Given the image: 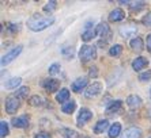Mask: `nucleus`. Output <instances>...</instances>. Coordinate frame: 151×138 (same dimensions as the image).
Returning <instances> with one entry per match:
<instances>
[{"mask_svg": "<svg viewBox=\"0 0 151 138\" xmlns=\"http://www.w3.org/2000/svg\"><path fill=\"white\" fill-rule=\"evenodd\" d=\"M55 23V18L53 16H42L40 14H34L27 21V27L32 31H42L46 27H49Z\"/></svg>", "mask_w": 151, "mask_h": 138, "instance_id": "nucleus-1", "label": "nucleus"}, {"mask_svg": "<svg viewBox=\"0 0 151 138\" xmlns=\"http://www.w3.org/2000/svg\"><path fill=\"white\" fill-rule=\"evenodd\" d=\"M97 55V49L95 46H90V45H83L79 50V58L82 62H88L91 60L95 58Z\"/></svg>", "mask_w": 151, "mask_h": 138, "instance_id": "nucleus-2", "label": "nucleus"}, {"mask_svg": "<svg viewBox=\"0 0 151 138\" xmlns=\"http://www.w3.org/2000/svg\"><path fill=\"white\" fill-rule=\"evenodd\" d=\"M21 103H19V99H18L15 95H11V96H7L6 100H4V107H6V112L7 114H15L19 108Z\"/></svg>", "mask_w": 151, "mask_h": 138, "instance_id": "nucleus-3", "label": "nucleus"}, {"mask_svg": "<svg viewBox=\"0 0 151 138\" xmlns=\"http://www.w3.org/2000/svg\"><path fill=\"white\" fill-rule=\"evenodd\" d=\"M22 49H23V46H22V45H18V46H15V48L10 49V50H8V52L6 53L3 57H1V65H3V66L8 65L12 60H15L18 55L21 54Z\"/></svg>", "mask_w": 151, "mask_h": 138, "instance_id": "nucleus-4", "label": "nucleus"}, {"mask_svg": "<svg viewBox=\"0 0 151 138\" xmlns=\"http://www.w3.org/2000/svg\"><path fill=\"white\" fill-rule=\"evenodd\" d=\"M101 91H102V84L99 83V81H94V83L90 84V85L86 88V91H84V97L93 99V97L97 96Z\"/></svg>", "mask_w": 151, "mask_h": 138, "instance_id": "nucleus-5", "label": "nucleus"}, {"mask_svg": "<svg viewBox=\"0 0 151 138\" xmlns=\"http://www.w3.org/2000/svg\"><path fill=\"white\" fill-rule=\"evenodd\" d=\"M93 118V112L88 108H81V111H79V115H78V119H76V123L79 127H82V126H84V124L87 123L90 119Z\"/></svg>", "mask_w": 151, "mask_h": 138, "instance_id": "nucleus-6", "label": "nucleus"}, {"mask_svg": "<svg viewBox=\"0 0 151 138\" xmlns=\"http://www.w3.org/2000/svg\"><path fill=\"white\" fill-rule=\"evenodd\" d=\"M42 87H44L49 93H53V92H56V91L59 90L60 81L56 80V79H46V80L42 81Z\"/></svg>", "mask_w": 151, "mask_h": 138, "instance_id": "nucleus-7", "label": "nucleus"}, {"mask_svg": "<svg viewBox=\"0 0 151 138\" xmlns=\"http://www.w3.org/2000/svg\"><path fill=\"white\" fill-rule=\"evenodd\" d=\"M29 122H30V119H29L27 115H21V117L12 118L11 123H12V126L17 129H23V127H27L29 126Z\"/></svg>", "mask_w": 151, "mask_h": 138, "instance_id": "nucleus-8", "label": "nucleus"}, {"mask_svg": "<svg viewBox=\"0 0 151 138\" xmlns=\"http://www.w3.org/2000/svg\"><path fill=\"white\" fill-rule=\"evenodd\" d=\"M137 33V27L136 26H121L120 27V34L124 38H132L135 37Z\"/></svg>", "mask_w": 151, "mask_h": 138, "instance_id": "nucleus-9", "label": "nucleus"}, {"mask_svg": "<svg viewBox=\"0 0 151 138\" xmlns=\"http://www.w3.org/2000/svg\"><path fill=\"white\" fill-rule=\"evenodd\" d=\"M121 138H142V130L139 127H128L125 131H124V134L121 135Z\"/></svg>", "mask_w": 151, "mask_h": 138, "instance_id": "nucleus-10", "label": "nucleus"}, {"mask_svg": "<svg viewBox=\"0 0 151 138\" xmlns=\"http://www.w3.org/2000/svg\"><path fill=\"white\" fill-rule=\"evenodd\" d=\"M127 106L131 108V110H135V108H139L142 106V99L137 95H129L127 97Z\"/></svg>", "mask_w": 151, "mask_h": 138, "instance_id": "nucleus-11", "label": "nucleus"}, {"mask_svg": "<svg viewBox=\"0 0 151 138\" xmlns=\"http://www.w3.org/2000/svg\"><path fill=\"white\" fill-rule=\"evenodd\" d=\"M86 85H87V79H86V77H79V79H76L74 83H72L71 90L74 91V92H81Z\"/></svg>", "mask_w": 151, "mask_h": 138, "instance_id": "nucleus-12", "label": "nucleus"}, {"mask_svg": "<svg viewBox=\"0 0 151 138\" xmlns=\"http://www.w3.org/2000/svg\"><path fill=\"white\" fill-rule=\"evenodd\" d=\"M121 106H123V102L121 100H113V102H110L108 106H106V114H109V115H112V114H116L117 111L121 108Z\"/></svg>", "mask_w": 151, "mask_h": 138, "instance_id": "nucleus-13", "label": "nucleus"}, {"mask_svg": "<svg viewBox=\"0 0 151 138\" xmlns=\"http://www.w3.org/2000/svg\"><path fill=\"white\" fill-rule=\"evenodd\" d=\"M125 18V12L121 8H114L109 14V21L110 22H120Z\"/></svg>", "mask_w": 151, "mask_h": 138, "instance_id": "nucleus-14", "label": "nucleus"}, {"mask_svg": "<svg viewBox=\"0 0 151 138\" xmlns=\"http://www.w3.org/2000/svg\"><path fill=\"white\" fill-rule=\"evenodd\" d=\"M147 65H148V60L144 58V57H137V58H135L134 61H132V68H134V70H142V69L146 68Z\"/></svg>", "mask_w": 151, "mask_h": 138, "instance_id": "nucleus-15", "label": "nucleus"}, {"mask_svg": "<svg viewBox=\"0 0 151 138\" xmlns=\"http://www.w3.org/2000/svg\"><path fill=\"white\" fill-rule=\"evenodd\" d=\"M95 31H97V34L101 35L102 38H105L106 35L110 34V30H109V24L105 23V22H101V23L95 27Z\"/></svg>", "mask_w": 151, "mask_h": 138, "instance_id": "nucleus-16", "label": "nucleus"}, {"mask_svg": "<svg viewBox=\"0 0 151 138\" xmlns=\"http://www.w3.org/2000/svg\"><path fill=\"white\" fill-rule=\"evenodd\" d=\"M129 46L134 49L135 52H142L144 48V42L140 37H136V38H132L129 42Z\"/></svg>", "mask_w": 151, "mask_h": 138, "instance_id": "nucleus-17", "label": "nucleus"}, {"mask_svg": "<svg viewBox=\"0 0 151 138\" xmlns=\"http://www.w3.org/2000/svg\"><path fill=\"white\" fill-rule=\"evenodd\" d=\"M109 129V122L106 121V119H101V121L97 122V124L94 126V133L97 134H101L104 131H106Z\"/></svg>", "mask_w": 151, "mask_h": 138, "instance_id": "nucleus-18", "label": "nucleus"}, {"mask_svg": "<svg viewBox=\"0 0 151 138\" xmlns=\"http://www.w3.org/2000/svg\"><path fill=\"white\" fill-rule=\"evenodd\" d=\"M120 133H121V123H119V122H114L108 130V134L110 138H117Z\"/></svg>", "mask_w": 151, "mask_h": 138, "instance_id": "nucleus-19", "label": "nucleus"}, {"mask_svg": "<svg viewBox=\"0 0 151 138\" xmlns=\"http://www.w3.org/2000/svg\"><path fill=\"white\" fill-rule=\"evenodd\" d=\"M68 99H70V91H68L67 88H63V90H60V92L56 95V100L59 102V103L65 104V103L68 102Z\"/></svg>", "mask_w": 151, "mask_h": 138, "instance_id": "nucleus-20", "label": "nucleus"}, {"mask_svg": "<svg viewBox=\"0 0 151 138\" xmlns=\"http://www.w3.org/2000/svg\"><path fill=\"white\" fill-rule=\"evenodd\" d=\"M76 108V103H75L74 100H71V102H67L65 104L61 106V111H63L64 114H72Z\"/></svg>", "mask_w": 151, "mask_h": 138, "instance_id": "nucleus-21", "label": "nucleus"}, {"mask_svg": "<svg viewBox=\"0 0 151 138\" xmlns=\"http://www.w3.org/2000/svg\"><path fill=\"white\" fill-rule=\"evenodd\" d=\"M21 83H22L21 77H12V79H10L8 81H6L4 87H6L7 90H14V88H17V87Z\"/></svg>", "mask_w": 151, "mask_h": 138, "instance_id": "nucleus-22", "label": "nucleus"}, {"mask_svg": "<svg viewBox=\"0 0 151 138\" xmlns=\"http://www.w3.org/2000/svg\"><path fill=\"white\" fill-rule=\"evenodd\" d=\"M95 35H97V31L90 28V30H86L84 33H82V39L84 42H88V41H91L93 38H95Z\"/></svg>", "mask_w": 151, "mask_h": 138, "instance_id": "nucleus-23", "label": "nucleus"}, {"mask_svg": "<svg viewBox=\"0 0 151 138\" xmlns=\"http://www.w3.org/2000/svg\"><path fill=\"white\" fill-rule=\"evenodd\" d=\"M121 52H123V46L119 45V43L113 45L112 48L109 49V54L112 55V57H119V55L121 54Z\"/></svg>", "mask_w": 151, "mask_h": 138, "instance_id": "nucleus-24", "label": "nucleus"}, {"mask_svg": "<svg viewBox=\"0 0 151 138\" xmlns=\"http://www.w3.org/2000/svg\"><path fill=\"white\" fill-rule=\"evenodd\" d=\"M8 133H10V130H8V123L6 121H1L0 122V137L6 138L8 135Z\"/></svg>", "mask_w": 151, "mask_h": 138, "instance_id": "nucleus-25", "label": "nucleus"}, {"mask_svg": "<svg viewBox=\"0 0 151 138\" xmlns=\"http://www.w3.org/2000/svg\"><path fill=\"white\" fill-rule=\"evenodd\" d=\"M27 95H29L27 87H21V88L15 92V96H17L18 99H25V97H27Z\"/></svg>", "mask_w": 151, "mask_h": 138, "instance_id": "nucleus-26", "label": "nucleus"}, {"mask_svg": "<svg viewBox=\"0 0 151 138\" xmlns=\"http://www.w3.org/2000/svg\"><path fill=\"white\" fill-rule=\"evenodd\" d=\"M29 103L32 104V106H42V103H44V99H42L40 95H34V96L30 97V100H29Z\"/></svg>", "mask_w": 151, "mask_h": 138, "instance_id": "nucleus-27", "label": "nucleus"}, {"mask_svg": "<svg viewBox=\"0 0 151 138\" xmlns=\"http://www.w3.org/2000/svg\"><path fill=\"white\" fill-rule=\"evenodd\" d=\"M61 133H63V135L65 138H79V134L76 131L70 130V129H64V130H61Z\"/></svg>", "mask_w": 151, "mask_h": 138, "instance_id": "nucleus-28", "label": "nucleus"}, {"mask_svg": "<svg viewBox=\"0 0 151 138\" xmlns=\"http://www.w3.org/2000/svg\"><path fill=\"white\" fill-rule=\"evenodd\" d=\"M48 72H49L50 76H55V75H57V73L60 72V64H59V62H55V64H52V65L48 68Z\"/></svg>", "mask_w": 151, "mask_h": 138, "instance_id": "nucleus-29", "label": "nucleus"}, {"mask_svg": "<svg viewBox=\"0 0 151 138\" xmlns=\"http://www.w3.org/2000/svg\"><path fill=\"white\" fill-rule=\"evenodd\" d=\"M57 8V3L56 1H48V3L45 4V6H44V11H45V12H52V11H55Z\"/></svg>", "mask_w": 151, "mask_h": 138, "instance_id": "nucleus-30", "label": "nucleus"}, {"mask_svg": "<svg viewBox=\"0 0 151 138\" xmlns=\"http://www.w3.org/2000/svg\"><path fill=\"white\" fill-rule=\"evenodd\" d=\"M61 53H63L64 57H67V58H72L75 55V50L74 48H64L61 49Z\"/></svg>", "mask_w": 151, "mask_h": 138, "instance_id": "nucleus-31", "label": "nucleus"}, {"mask_svg": "<svg viewBox=\"0 0 151 138\" xmlns=\"http://www.w3.org/2000/svg\"><path fill=\"white\" fill-rule=\"evenodd\" d=\"M151 80V70H147V72H143L139 75V81H148Z\"/></svg>", "mask_w": 151, "mask_h": 138, "instance_id": "nucleus-32", "label": "nucleus"}, {"mask_svg": "<svg viewBox=\"0 0 151 138\" xmlns=\"http://www.w3.org/2000/svg\"><path fill=\"white\" fill-rule=\"evenodd\" d=\"M143 24L146 26V27H148V28H151V12H147V14L143 16Z\"/></svg>", "mask_w": 151, "mask_h": 138, "instance_id": "nucleus-33", "label": "nucleus"}, {"mask_svg": "<svg viewBox=\"0 0 151 138\" xmlns=\"http://www.w3.org/2000/svg\"><path fill=\"white\" fill-rule=\"evenodd\" d=\"M88 76L90 77H97L98 76V68H97V66H91V68H90V70H88Z\"/></svg>", "mask_w": 151, "mask_h": 138, "instance_id": "nucleus-34", "label": "nucleus"}, {"mask_svg": "<svg viewBox=\"0 0 151 138\" xmlns=\"http://www.w3.org/2000/svg\"><path fill=\"white\" fill-rule=\"evenodd\" d=\"M143 7H144L143 1H137V3H135L134 6H131V10L132 11H139V10H142Z\"/></svg>", "mask_w": 151, "mask_h": 138, "instance_id": "nucleus-35", "label": "nucleus"}, {"mask_svg": "<svg viewBox=\"0 0 151 138\" xmlns=\"http://www.w3.org/2000/svg\"><path fill=\"white\" fill-rule=\"evenodd\" d=\"M34 138H50V135L48 133H37L34 135Z\"/></svg>", "mask_w": 151, "mask_h": 138, "instance_id": "nucleus-36", "label": "nucleus"}, {"mask_svg": "<svg viewBox=\"0 0 151 138\" xmlns=\"http://www.w3.org/2000/svg\"><path fill=\"white\" fill-rule=\"evenodd\" d=\"M146 45H147V49L151 52V34H148L146 37Z\"/></svg>", "mask_w": 151, "mask_h": 138, "instance_id": "nucleus-37", "label": "nucleus"}, {"mask_svg": "<svg viewBox=\"0 0 151 138\" xmlns=\"http://www.w3.org/2000/svg\"><path fill=\"white\" fill-rule=\"evenodd\" d=\"M8 30L12 31V33H15V31H18V26H15V24H10V27H8Z\"/></svg>", "mask_w": 151, "mask_h": 138, "instance_id": "nucleus-38", "label": "nucleus"}, {"mask_svg": "<svg viewBox=\"0 0 151 138\" xmlns=\"http://www.w3.org/2000/svg\"><path fill=\"white\" fill-rule=\"evenodd\" d=\"M83 138H90V137H83Z\"/></svg>", "mask_w": 151, "mask_h": 138, "instance_id": "nucleus-39", "label": "nucleus"}, {"mask_svg": "<svg viewBox=\"0 0 151 138\" xmlns=\"http://www.w3.org/2000/svg\"><path fill=\"white\" fill-rule=\"evenodd\" d=\"M150 92H151V90H150Z\"/></svg>", "mask_w": 151, "mask_h": 138, "instance_id": "nucleus-40", "label": "nucleus"}]
</instances>
